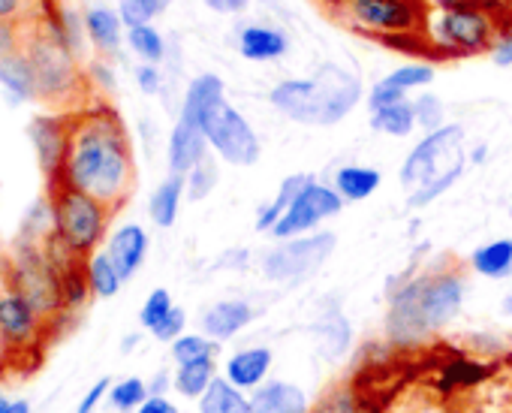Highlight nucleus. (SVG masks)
Here are the masks:
<instances>
[{
	"label": "nucleus",
	"mask_w": 512,
	"mask_h": 413,
	"mask_svg": "<svg viewBox=\"0 0 512 413\" xmlns=\"http://www.w3.org/2000/svg\"><path fill=\"white\" fill-rule=\"evenodd\" d=\"M61 184L100 199L103 205H115L130 193L133 151L121 118L109 106L82 112L67 124Z\"/></svg>",
	"instance_id": "f257e3e1"
},
{
	"label": "nucleus",
	"mask_w": 512,
	"mask_h": 413,
	"mask_svg": "<svg viewBox=\"0 0 512 413\" xmlns=\"http://www.w3.org/2000/svg\"><path fill=\"white\" fill-rule=\"evenodd\" d=\"M365 97L362 79L344 64L326 61L314 76L305 79H281L269 103L290 121L305 127H335L341 124Z\"/></svg>",
	"instance_id": "f03ea898"
},
{
	"label": "nucleus",
	"mask_w": 512,
	"mask_h": 413,
	"mask_svg": "<svg viewBox=\"0 0 512 413\" xmlns=\"http://www.w3.org/2000/svg\"><path fill=\"white\" fill-rule=\"evenodd\" d=\"M467 284L455 272H437L407 281L392 290L386 332L398 344H413L428 332L446 326L464 302Z\"/></svg>",
	"instance_id": "7ed1b4c3"
},
{
	"label": "nucleus",
	"mask_w": 512,
	"mask_h": 413,
	"mask_svg": "<svg viewBox=\"0 0 512 413\" xmlns=\"http://www.w3.org/2000/svg\"><path fill=\"white\" fill-rule=\"evenodd\" d=\"M500 31L503 22L497 16L473 4L449 0V4H437L434 10H428L422 43L431 46V55L437 58H470L491 52Z\"/></svg>",
	"instance_id": "20e7f679"
},
{
	"label": "nucleus",
	"mask_w": 512,
	"mask_h": 413,
	"mask_svg": "<svg viewBox=\"0 0 512 413\" xmlns=\"http://www.w3.org/2000/svg\"><path fill=\"white\" fill-rule=\"evenodd\" d=\"M335 16L356 34L383 43H422L425 0H326Z\"/></svg>",
	"instance_id": "39448f33"
},
{
	"label": "nucleus",
	"mask_w": 512,
	"mask_h": 413,
	"mask_svg": "<svg viewBox=\"0 0 512 413\" xmlns=\"http://www.w3.org/2000/svg\"><path fill=\"white\" fill-rule=\"evenodd\" d=\"M106 215L109 205L67 184H61L52 199V224L58 242L73 254H88L100 245L106 233Z\"/></svg>",
	"instance_id": "423d86ee"
},
{
	"label": "nucleus",
	"mask_w": 512,
	"mask_h": 413,
	"mask_svg": "<svg viewBox=\"0 0 512 413\" xmlns=\"http://www.w3.org/2000/svg\"><path fill=\"white\" fill-rule=\"evenodd\" d=\"M196 121L208 139V148L229 166H253L260 160V154H263L260 136H256L250 121L226 97L211 100L199 112Z\"/></svg>",
	"instance_id": "0eeeda50"
},
{
	"label": "nucleus",
	"mask_w": 512,
	"mask_h": 413,
	"mask_svg": "<svg viewBox=\"0 0 512 413\" xmlns=\"http://www.w3.org/2000/svg\"><path fill=\"white\" fill-rule=\"evenodd\" d=\"M338 239L335 233H308L296 239H284L263 257V275L275 284H302L311 275L323 269V263L332 257Z\"/></svg>",
	"instance_id": "6e6552de"
},
{
	"label": "nucleus",
	"mask_w": 512,
	"mask_h": 413,
	"mask_svg": "<svg viewBox=\"0 0 512 413\" xmlns=\"http://www.w3.org/2000/svg\"><path fill=\"white\" fill-rule=\"evenodd\" d=\"M461 145H464L461 124H443L440 130L425 133L401 163V184L407 190H416L425 181H431L434 175L446 172L455 160L464 157Z\"/></svg>",
	"instance_id": "1a4fd4ad"
},
{
	"label": "nucleus",
	"mask_w": 512,
	"mask_h": 413,
	"mask_svg": "<svg viewBox=\"0 0 512 413\" xmlns=\"http://www.w3.org/2000/svg\"><path fill=\"white\" fill-rule=\"evenodd\" d=\"M341 209H344L341 193H338L335 187H329V184L311 178V181L302 187V193L293 199V205L287 209V215L278 221V227L272 230V236H275L278 242L296 239V236H308V233H314L323 221L341 215Z\"/></svg>",
	"instance_id": "9d476101"
},
{
	"label": "nucleus",
	"mask_w": 512,
	"mask_h": 413,
	"mask_svg": "<svg viewBox=\"0 0 512 413\" xmlns=\"http://www.w3.org/2000/svg\"><path fill=\"white\" fill-rule=\"evenodd\" d=\"M235 49L244 61L272 64L290 52V34L281 31L278 25L247 22V25H238V31H235Z\"/></svg>",
	"instance_id": "9b49d317"
},
{
	"label": "nucleus",
	"mask_w": 512,
	"mask_h": 413,
	"mask_svg": "<svg viewBox=\"0 0 512 413\" xmlns=\"http://www.w3.org/2000/svg\"><path fill=\"white\" fill-rule=\"evenodd\" d=\"M34 70H37V82H40V91L46 94H61L70 79H73V61H70V52H67V43L61 40H43L34 46V52L28 55Z\"/></svg>",
	"instance_id": "f8f14e48"
},
{
	"label": "nucleus",
	"mask_w": 512,
	"mask_h": 413,
	"mask_svg": "<svg viewBox=\"0 0 512 413\" xmlns=\"http://www.w3.org/2000/svg\"><path fill=\"white\" fill-rule=\"evenodd\" d=\"M40 326V311L25 293H4L0 296V338L7 344L19 347L28 344L37 335Z\"/></svg>",
	"instance_id": "ddd939ff"
},
{
	"label": "nucleus",
	"mask_w": 512,
	"mask_h": 413,
	"mask_svg": "<svg viewBox=\"0 0 512 413\" xmlns=\"http://www.w3.org/2000/svg\"><path fill=\"white\" fill-rule=\"evenodd\" d=\"M205 151H208V139H205L202 127L196 121L178 115L172 136H169V172L187 175L193 166H199L205 160Z\"/></svg>",
	"instance_id": "4468645a"
},
{
	"label": "nucleus",
	"mask_w": 512,
	"mask_h": 413,
	"mask_svg": "<svg viewBox=\"0 0 512 413\" xmlns=\"http://www.w3.org/2000/svg\"><path fill=\"white\" fill-rule=\"evenodd\" d=\"M106 254L115 263V269L121 272V278L130 281L148 257V233L139 224H124L112 233Z\"/></svg>",
	"instance_id": "2eb2a0df"
},
{
	"label": "nucleus",
	"mask_w": 512,
	"mask_h": 413,
	"mask_svg": "<svg viewBox=\"0 0 512 413\" xmlns=\"http://www.w3.org/2000/svg\"><path fill=\"white\" fill-rule=\"evenodd\" d=\"M31 136H34V145H37L46 175L49 178L61 175L64 157H67V124L58 118H37L31 127Z\"/></svg>",
	"instance_id": "dca6fc26"
},
{
	"label": "nucleus",
	"mask_w": 512,
	"mask_h": 413,
	"mask_svg": "<svg viewBox=\"0 0 512 413\" xmlns=\"http://www.w3.org/2000/svg\"><path fill=\"white\" fill-rule=\"evenodd\" d=\"M250 320H253V308L247 302H241V299H223V302H214L202 314V329H205L208 338L226 341L235 332H241Z\"/></svg>",
	"instance_id": "f3484780"
},
{
	"label": "nucleus",
	"mask_w": 512,
	"mask_h": 413,
	"mask_svg": "<svg viewBox=\"0 0 512 413\" xmlns=\"http://www.w3.org/2000/svg\"><path fill=\"white\" fill-rule=\"evenodd\" d=\"M269 368H272V350L269 347H250V350H241V353H235L229 359L226 377H229L232 386L250 389L256 383H263Z\"/></svg>",
	"instance_id": "a211bd4d"
},
{
	"label": "nucleus",
	"mask_w": 512,
	"mask_h": 413,
	"mask_svg": "<svg viewBox=\"0 0 512 413\" xmlns=\"http://www.w3.org/2000/svg\"><path fill=\"white\" fill-rule=\"evenodd\" d=\"M184 193H187L184 175H172V172H169V178H163V181L157 184V190H154L151 199H148V215H151V221H154L157 227L169 230V227L178 221V209H181Z\"/></svg>",
	"instance_id": "6ab92c4d"
},
{
	"label": "nucleus",
	"mask_w": 512,
	"mask_h": 413,
	"mask_svg": "<svg viewBox=\"0 0 512 413\" xmlns=\"http://www.w3.org/2000/svg\"><path fill=\"white\" fill-rule=\"evenodd\" d=\"M250 413H308V398L299 386L269 383L253 395Z\"/></svg>",
	"instance_id": "aec40b11"
},
{
	"label": "nucleus",
	"mask_w": 512,
	"mask_h": 413,
	"mask_svg": "<svg viewBox=\"0 0 512 413\" xmlns=\"http://www.w3.org/2000/svg\"><path fill=\"white\" fill-rule=\"evenodd\" d=\"M380 181H383V175L374 166L350 163V166H341L335 172V184L332 187L341 193L344 202H362V199H371L380 190Z\"/></svg>",
	"instance_id": "412c9836"
},
{
	"label": "nucleus",
	"mask_w": 512,
	"mask_h": 413,
	"mask_svg": "<svg viewBox=\"0 0 512 413\" xmlns=\"http://www.w3.org/2000/svg\"><path fill=\"white\" fill-rule=\"evenodd\" d=\"M0 85L7 88V94L22 103L40 94V82H37V70L31 64V58L25 55H13L0 61Z\"/></svg>",
	"instance_id": "4be33fe9"
},
{
	"label": "nucleus",
	"mask_w": 512,
	"mask_h": 413,
	"mask_svg": "<svg viewBox=\"0 0 512 413\" xmlns=\"http://www.w3.org/2000/svg\"><path fill=\"white\" fill-rule=\"evenodd\" d=\"M308 181H311V175H305V172H299V175H287V178L281 181V187H278L275 199H272L269 205H263L260 215H256V233H272V230L278 227V221L287 215V209L293 205V199L302 193V187H305Z\"/></svg>",
	"instance_id": "5701e85b"
},
{
	"label": "nucleus",
	"mask_w": 512,
	"mask_h": 413,
	"mask_svg": "<svg viewBox=\"0 0 512 413\" xmlns=\"http://www.w3.org/2000/svg\"><path fill=\"white\" fill-rule=\"evenodd\" d=\"M470 266L473 272H479L482 278L500 281L512 275V239H494L488 245H479L470 254Z\"/></svg>",
	"instance_id": "b1692460"
},
{
	"label": "nucleus",
	"mask_w": 512,
	"mask_h": 413,
	"mask_svg": "<svg viewBox=\"0 0 512 413\" xmlns=\"http://www.w3.org/2000/svg\"><path fill=\"white\" fill-rule=\"evenodd\" d=\"M124 22L115 10H106V7H94L88 10L85 16V31L91 37V43L103 52H118L121 40H124Z\"/></svg>",
	"instance_id": "393cba45"
},
{
	"label": "nucleus",
	"mask_w": 512,
	"mask_h": 413,
	"mask_svg": "<svg viewBox=\"0 0 512 413\" xmlns=\"http://www.w3.org/2000/svg\"><path fill=\"white\" fill-rule=\"evenodd\" d=\"M371 127L383 136H395L404 139L416 130V115H413V100H398L392 106H383L377 112H371Z\"/></svg>",
	"instance_id": "a878e982"
},
{
	"label": "nucleus",
	"mask_w": 512,
	"mask_h": 413,
	"mask_svg": "<svg viewBox=\"0 0 512 413\" xmlns=\"http://www.w3.org/2000/svg\"><path fill=\"white\" fill-rule=\"evenodd\" d=\"M85 284L91 287L94 296L112 299V296H118L124 278H121V272L115 269V263L109 260V254L100 251V254H91V260H88V266H85Z\"/></svg>",
	"instance_id": "bb28decb"
},
{
	"label": "nucleus",
	"mask_w": 512,
	"mask_h": 413,
	"mask_svg": "<svg viewBox=\"0 0 512 413\" xmlns=\"http://www.w3.org/2000/svg\"><path fill=\"white\" fill-rule=\"evenodd\" d=\"M464 169H467V154H464L461 160H455L446 172H440V175H434L431 181H425L422 187L410 190L407 205H410V209H425V205H431L434 199H440V196L464 175Z\"/></svg>",
	"instance_id": "cd10ccee"
},
{
	"label": "nucleus",
	"mask_w": 512,
	"mask_h": 413,
	"mask_svg": "<svg viewBox=\"0 0 512 413\" xmlns=\"http://www.w3.org/2000/svg\"><path fill=\"white\" fill-rule=\"evenodd\" d=\"M202 413H250V401L241 398L238 386L214 377L202 395Z\"/></svg>",
	"instance_id": "c85d7f7f"
},
{
	"label": "nucleus",
	"mask_w": 512,
	"mask_h": 413,
	"mask_svg": "<svg viewBox=\"0 0 512 413\" xmlns=\"http://www.w3.org/2000/svg\"><path fill=\"white\" fill-rule=\"evenodd\" d=\"M127 46L142 64H160L166 58V40L154 25L127 28Z\"/></svg>",
	"instance_id": "c756f323"
},
{
	"label": "nucleus",
	"mask_w": 512,
	"mask_h": 413,
	"mask_svg": "<svg viewBox=\"0 0 512 413\" xmlns=\"http://www.w3.org/2000/svg\"><path fill=\"white\" fill-rule=\"evenodd\" d=\"M434 76H437V70H434L431 61H407L401 67H395L386 76V82L395 85L398 91H404L410 97V91H425L434 82Z\"/></svg>",
	"instance_id": "7c9ffc66"
},
{
	"label": "nucleus",
	"mask_w": 512,
	"mask_h": 413,
	"mask_svg": "<svg viewBox=\"0 0 512 413\" xmlns=\"http://www.w3.org/2000/svg\"><path fill=\"white\" fill-rule=\"evenodd\" d=\"M214 380V359H202V362H187V365H178V374H175V389L187 398H196V395H205V389L211 386Z\"/></svg>",
	"instance_id": "2f4dec72"
},
{
	"label": "nucleus",
	"mask_w": 512,
	"mask_h": 413,
	"mask_svg": "<svg viewBox=\"0 0 512 413\" xmlns=\"http://www.w3.org/2000/svg\"><path fill=\"white\" fill-rule=\"evenodd\" d=\"M172 0H118V16L127 28L136 25H151L157 16L169 10Z\"/></svg>",
	"instance_id": "473e14b6"
},
{
	"label": "nucleus",
	"mask_w": 512,
	"mask_h": 413,
	"mask_svg": "<svg viewBox=\"0 0 512 413\" xmlns=\"http://www.w3.org/2000/svg\"><path fill=\"white\" fill-rule=\"evenodd\" d=\"M317 332H320L323 350H326L329 356L344 353L347 344H350V326H347V320H344V314H341L338 308H332V311L320 320Z\"/></svg>",
	"instance_id": "72a5a7b5"
},
{
	"label": "nucleus",
	"mask_w": 512,
	"mask_h": 413,
	"mask_svg": "<svg viewBox=\"0 0 512 413\" xmlns=\"http://www.w3.org/2000/svg\"><path fill=\"white\" fill-rule=\"evenodd\" d=\"M214 353H217V344H214V338H205V335H181L172 341V356L178 365L214 359Z\"/></svg>",
	"instance_id": "f704fd0d"
},
{
	"label": "nucleus",
	"mask_w": 512,
	"mask_h": 413,
	"mask_svg": "<svg viewBox=\"0 0 512 413\" xmlns=\"http://www.w3.org/2000/svg\"><path fill=\"white\" fill-rule=\"evenodd\" d=\"M413 115H416V127H422L425 133L440 130L446 124V106L437 94H416L413 97Z\"/></svg>",
	"instance_id": "c9c22d12"
},
{
	"label": "nucleus",
	"mask_w": 512,
	"mask_h": 413,
	"mask_svg": "<svg viewBox=\"0 0 512 413\" xmlns=\"http://www.w3.org/2000/svg\"><path fill=\"white\" fill-rule=\"evenodd\" d=\"M148 395H151V392H148L145 380H139V377L118 380V383L109 389V401H112V407H115V410H124V413L139 410V407H142V401H145Z\"/></svg>",
	"instance_id": "e433bc0d"
},
{
	"label": "nucleus",
	"mask_w": 512,
	"mask_h": 413,
	"mask_svg": "<svg viewBox=\"0 0 512 413\" xmlns=\"http://www.w3.org/2000/svg\"><path fill=\"white\" fill-rule=\"evenodd\" d=\"M184 184H187V196L196 202V199H205L211 190H214V184H217V166L205 157L199 166H193L187 175H184Z\"/></svg>",
	"instance_id": "4c0bfd02"
},
{
	"label": "nucleus",
	"mask_w": 512,
	"mask_h": 413,
	"mask_svg": "<svg viewBox=\"0 0 512 413\" xmlns=\"http://www.w3.org/2000/svg\"><path fill=\"white\" fill-rule=\"evenodd\" d=\"M172 308H175V305H172V296L160 287V290H154V293L145 299V305H142V311H139V323H142L148 332H154V329L169 317Z\"/></svg>",
	"instance_id": "58836bf2"
},
{
	"label": "nucleus",
	"mask_w": 512,
	"mask_h": 413,
	"mask_svg": "<svg viewBox=\"0 0 512 413\" xmlns=\"http://www.w3.org/2000/svg\"><path fill=\"white\" fill-rule=\"evenodd\" d=\"M398 100H407V94L398 91L395 85H389L386 76H383L380 82H374L371 91H368V109H371V112H377V109H383V106H392V103H398Z\"/></svg>",
	"instance_id": "ea45409f"
},
{
	"label": "nucleus",
	"mask_w": 512,
	"mask_h": 413,
	"mask_svg": "<svg viewBox=\"0 0 512 413\" xmlns=\"http://www.w3.org/2000/svg\"><path fill=\"white\" fill-rule=\"evenodd\" d=\"M437 4H449V0H437ZM461 4H473L503 22V28L512 25V0H461Z\"/></svg>",
	"instance_id": "a19ab883"
},
{
	"label": "nucleus",
	"mask_w": 512,
	"mask_h": 413,
	"mask_svg": "<svg viewBox=\"0 0 512 413\" xmlns=\"http://www.w3.org/2000/svg\"><path fill=\"white\" fill-rule=\"evenodd\" d=\"M184 323H187V317H184V311L181 308H172L169 311V317L151 332L157 341H175V338H181V332H184Z\"/></svg>",
	"instance_id": "79ce46f5"
},
{
	"label": "nucleus",
	"mask_w": 512,
	"mask_h": 413,
	"mask_svg": "<svg viewBox=\"0 0 512 413\" xmlns=\"http://www.w3.org/2000/svg\"><path fill=\"white\" fill-rule=\"evenodd\" d=\"M136 85H139V91L148 94V97L160 94V88H163L160 67H157V64H142V67H136Z\"/></svg>",
	"instance_id": "37998d69"
},
{
	"label": "nucleus",
	"mask_w": 512,
	"mask_h": 413,
	"mask_svg": "<svg viewBox=\"0 0 512 413\" xmlns=\"http://www.w3.org/2000/svg\"><path fill=\"white\" fill-rule=\"evenodd\" d=\"M109 389H112V383L103 377V380H97L85 395H82V401H79V407H76V413H94L97 410V404L109 395Z\"/></svg>",
	"instance_id": "c03bdc74"
},
{
	"label": "nucleus",
	"mask_w": 512,
	"mask_h": 413,
	"mask_svg": "<svg viewBox=\"0 0 512 413\" xmlns=\"http://www.w3.org/2000/svg\"><path fill=\"white\" fill-rule=\"evenodd\" d=\"M488 55H491V61L497 67H512V25L500 31V37H497V43H494V49Z\"/></svg>",
	"instance_id": "a18cd8bd"
},
{
	"label": "nucleus",
	"mask_w": 512,
	"mask_h": 413,
	"mask_svg": "<svg viewBox=\"0 0 512 413\" xmlns=\"http://www.w3.org/2000/svg\"><path fill=\"white\" fill-rule=\"evenodd\" d=\"M202 4L217 16H241L250 7V0H202Z\"/></svg>",
	"instance_id": "49530a36"
},
{
	"label": "nucleus",
	"mask_w": 512,
	"mask_h": 413,
	"mask_svg": "<svg viewBox=\"0 0 512 413\" xmlns=\"http://www.w3.org/2000/svg\"><path fill=\"white\" fill-rule=\"evenodd\" d=\"M16 46H19L16 25H13V22H0V61H4V58H13V55H16Z\"/></svg>",
	"instance_id": "de8ad7c7"
},
{
	"label": "nucleus",
	"mask_w": 512,
	"mask_h": 413,
	"mask_svg": "<svg viewBox=\"0 0 512 413\" xmlns=\"http://www.w3.org/2000/svg\"><path fill=\"white\" fill-rule=\"evenodd\" d=\"M136 413H178V407L169 398H163V395H148Z\"/></svg>",
	"instance_id": "09e8293b"
},
{
	"label": "nucleus",
	"mask_w": 512,
	"mask_h": 413,
	"mask_svg": "<svg viewBox=\"0 0 512 413\" xmlns=\"http://www.w3.org/2000/svg\"><path fill=\"white\" fill-rule=\"evenodd\" d=\"M0 413H31V404L25 398H7L4 389H0Z\"/></svg>",
	"instance_id": "8fccbe9b"
},
{
	"label": "nucleus",
	"mask_w": 512,
	"mask_h": 413,
	"mask_svg": "<svg viewBox=\"0 0 512 413\" xmlns=\"http://www.w3.org/2000/svg\"><path fill=\"white\" fill-rule=\"evenodd\" d=\"M25 0H0V22H10L22 13Z\"/></svg>",
	"instance_id": "3c124183"
},
{
	"label": "nucleus",
	"mask_w": 512,
	"mask_h": 413,
	"mask_svg": "<svg viewBox=\"0 0 512 413\" xmlns=\"http://www.w3.org/2000/svg\"><path fill=\"white\" fill-rule=\"evenodd\" d=\"M485 154H488V148H485V145H479V148L473 151V157H470V160H473V163H479V160H482Z\"/></svg>",
	"instance_id": "603ef678"
},
{
	"label": "nucleus",
	"mask_w": 512,
	"mask_h": 413,
	"mask_svg": "<svg viewBox=\"0 0 512 413\" xmlns=\"http://www.w3.org/2000/svg\"><path fill=\"white\" fill-rule=\"evenodd\" d=\"M503 311H506V314H512V296H509V299H503Z\"/></svg>",
	"instance_id": "864d4df0"
},
{
	"label": "nucleus",
	"mask_w": 512,
	"mask_h": 413,
	"mask_svg": "<svg viewBox=\"0 0 512 413\" xmlns=\"http://www.w3.org/2000/svg\"><path fill=\"white\" fill-rule=\"evenodd\" d=\"M509 218H512V202H509Z\"/></svg>",
	"instance_id": "5fc2aeb1"
}]
</instances>
